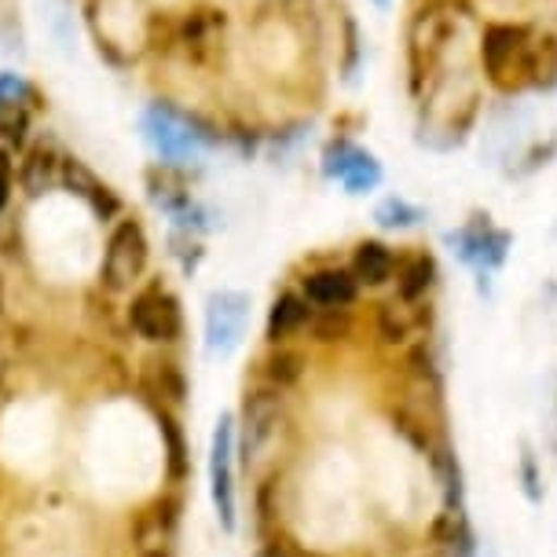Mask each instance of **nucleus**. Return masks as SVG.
<instances>
[{
  "label": "nucleus",
  "mask_w": 557,
  "mask_h": 557,
  "mask_svg": "<svg viewBox=\"0 0 557 557\" xmlns=\"http://www.w3.org/2000/svg\"><path fill=\"white\" fill-rule=\"evenodd\" d=\"M85 26L107 63L128 66L154 45L158 15L147 0H85Z\"/></svg>",
  "instance_id": "nucleus-1"
},
{
  "label": "nucleus",
  "mask_w": 557,
  "mask_h": 557,
  "mask_svg": "<svg viewBox=\"0 0 557 557\" xmlns=\"http://www.w3.org/2000/svg\"><path fill=\"white\" fill-rule=\"evenodd\" d=\"M484 70L492 77L495 88L513 92L524 82H540V63H543V48L532 41V34L524 26L513 23H495L484 29V45H481Z\"/></svg>",
  "instance_id": "nucleus-2"
},
{
  "label": "nucleus",
  "mask_w": 557,
  "mask_h": 557,
  "mask_svg": "<svg viewBox=\"0 0 557 557\" xmlns=\"http://www.w3.org/2000/svg\"><path fill=\"white\" fill-rule=\"evenodd\" d=\"M139 133H144L147 147L169 165L198 158L209 147V128L195 114H184L181 107L165 103V99H158L139 114Z\"/></svg>",
  "instance_id": "nucleus-3"
},
{
  "label": "nucleus",
  "mask_w": 557,
  "mask_h": 557,
  "mask_svg": "<svg viewBox=\"0 0 557 557\" xmlns=\"http://www.w3.org/2000/svg\"><path fill=\"white\" fill-rule=\"evenodd\" d=\"M147 261H151V243H147V232L139 221H117L111 238H107L103 250V286L111 294H125L139 283V275L147 272Z\"/></svg>",
  "instance_id": "nucleus-4"
},
{
  "label": "nucleus",
  "mask_w": 557,
  "mask_h": 557,
  "mask_svg": "<svg viewBox=\"0 0 557 557\" xmlns=\"http://www.w3.org/2000/svg\"><path fill=\"white\" fill-rule=\"evenodd\" d=\"M45 111V96L34 82H26L15 70L0 74V147L15 151L26 144L29 125Z\"/></svg>",
  "instance_id": "nucleus-5"
},
{
  "label": "nucleus",
  "mask_w": 557,
  "mask_h": 557,
  "mask_svg": "<svg viewBox=\"0 0 557 557\" xmlns=\"http://www.w3.org/2000/svg\"><path fill=\"white\" fill-rule=\"evenodd\" d=\"M128 323H133V331L144 337V342L169 345L184 331L181 301L169 290H162V286H147V290H139L133 297V305H128Z\"/></svg>",
  "instance_id": "nucleus-6"
},
{
  "label": "nucleus",
  "mask_w": 557,
  "mask_h": 557,
  "mask_svg": "<svg viewBox=\"0 0 557 557\" xmlns=\"http://www.w3.org/2000/svg\"><path fill=\"white\" fill-rule=\"evenodd\" d=\"M246 320H250V297L235 290H216L206 308V337L213 352L227 356L243 342Z\"/></svg>",
  "instance_id": "nucleus-7"
},
{
  "label": "nucleus",
  "mask_w": 557,
  "mask_h": 557,
  "mask_svg": "<svg viewBox=\"0 0 557 557\" xmlns=\"http://www.w3.org/2000/svg\"><path fill=\"white\" fill-rule=\"evenodd\" d=\"M59 184H63L70 195L82 198V202L92 209L99 221H111V216L122 213V198H117L111 187L99 181V176L82 162V158H74V154L63 158V173H59Z\"/></svg>",
  "instance_id": "nucleus-8"
},
{
  "label": "nucleus",
  "mask_w": 557,
  "mask_h": 557,
  "mask_svg": "<svg viewBox=\"0 0 557 557\" xmlns=\"http://www.w3.org/2000/svg\"><path fill=\"white\" fill-rule=\"evenodd\" d=\"M232 418H221L216 422V433H213V503H216V513H221L224 529L232 532L235 529V484H232Z\"/></svg>",
  "instance_id": "nucleus-9"
},
{
  "label": "nucleus",
  "mask_w": 557,
  "mask_h": 557,
  "mask_svg": "<svg viewBox=\"0 0 557 557\" xmlns=\"http://www.w3.org/2000/svg\"><path fill=\"white\" fill-rule=\"evenodd\" d=\"M356 294H360V283L345 268H320V272H308L301 283V297L315 308H348Z\"/></svg>",
  "instance_id": "nucleus-10"
},
{
  "label": "nucleus",
  "mask_w": 557,
  "mask_h": 557,
  "mask_svg": "<svg viewBox=\"0 0 557 557\" xmlns=\"http://www.w3.org/2000/svg\"><path fill=\"white\" fill-rule=\"evenodd\" d=\"M59 173H63V154L48 144H37L26 151V162L18 165V184L29 198H41L52 191V184H59Z\"/></svg>",
  "instance_id": "nucleus-11"
},
{
  "label": "nucleus",
  "mask_w": 557,
  "mask_h": 557,
  "mask_svg": "<svg viewBox=\"0 0 557 557\" xmlns=\"http://www.w3.org/2000/svg\"><path fill=\"white\" fill-rule=\"evenodd\" d=\"M308 320H312V312H308V301L301 294H278L272 301V312H268V342H290L297 331H305Z\"/></svg>",
  "instance_id": "nucleus-12"
},
{
  "label": "nucleus",
  "mask_w": 557,
  "mask_h": 557,
  "mask_svg": "<svg viewBox=\"0 0 557 557\" xmlns=\"http://www.w3.org/2000/svg\"><path fill=\"white\" fill-rule=\"evenodd\" d=\"M224 34V18L216 12H191L181 29V45L195 63H206L216 52V37Z\"/></svg>",
  "instance_id": "nucleus-13"
},
{
  "label": "nucleus",
  "mask_w": 557,
  "mask_h": 557,
  "mask_svg": "<svg viewBox=\"0 0 557 557\" xmlns=\"http://www.w3.org/2000/svg\"><path fill=\"white\" fill-rule=\"evenodd\" d=\"M396 272V257L385 243H374V238H367V243L356 246L352 253V275L356 283L363 286H385Z\"/></svg>",
  "instance_id": "nucleus-14"
},
{
  "label": "nucleus",
  "mask_w": 557,
  "mask_h": 557,
  "mask_svg": "<svg viewBox=\"0 0 557 557\" xmlns=\"http://www.w3.org/2000/svg\"><path fill=\"white\" fill-rule=\"evenodd\" d=\"M433 543L441 546V550L455 554V557H470L473 554V532H470V524H466V517L459 510H447V513L436 517Z\"/></svg>",
  "instance_id": "nucleus-15"
},
{
  "label": "nucleus",
  "mask_w": 557,
  "mask_h": 557,
  "mask_svg": "<svg viewBox=\"0 0 557 557\" xmlns=\"http://www.w3.org/2000/svg\"><path fill=\"white\" fill-rule=\"evenodd\" d=\"M433 286V261L430 257H407V261L396 268V297L400 301H418V297H425V290Z\"/></svg>",
  "instance_id": "nucleus-16"
},
{
  "label": "nucleus",
  "mask_w": 557,
  "mask_h": 557,
  "mask_svg": "<svg viewBox=\"0 0 557 557\" xmlns=\"http://www.w3.org/2000/svg\"><path fill=\"white\" fill-rule=\"evenodd\" d=\"M158 425H162V436H165V462H169V481H184L191 473V459H187V441H184V430L169 411H158Z\"/></svg>",
  "instance_id": "nucleus-17"
},
{
  "label": "nucleus",
  "mask_w": 557,
  "mask_h": 557,
  "mask_svg": "<svg viewBox=\"0 0 557 557\" xmlns=\"http://www.w3.org/2000/svg\"><path fill=\"white\" fill-rule=\"evenodd\" d=\"M147 367H151V371H147V389H151L154 396H162V400H169V404H184L187 382H184L181 367H176L173 360L147 363Z\"/></svg>",
  "instance_id": "nucleus-18"
},
{
  "label": "nucleus",
  "mask_w": 557,
  "mask_h": 557,
  "mask_svg": "<svg viewBox=\"0 0 557 557\" xmlns=\"http://www.w3.org/2000/svg\"><path fill=\"white\" fill-rule=\"evenodd\" d=\"M305 367H308V360H305L301 352H297V348H283V345H278L275 352L268 356L264 371H268V382L278 385V389H286V385L301 382Z\"/></svg>",
  "instance_id": "nucleus-19"
},
{
  "label": "nucleus",
  "mask_w": 557,
  "mask_h": 557,
  "mask_svg": "<svg viewBox=\"0 0 557 557\" xmlns=\"http://www.w3.org/2000/svg\"><path fill=\"white\" fill-rule=\"evenodd\" d=\"M308 326H312L315 342H342L352 334V315H348V308H323L315 320H308Z\"/></svg>",
  "instance_id": "nucleus-20"
},
{
  "label": "nucleus",
  "mask_w": 557,
  "mask_h": 557,
  "mask_svg": "<svg viewBox=\"0 0 557 557\" xmlns=\"http://www.w3.org/2000/svg\"><path fill=\"white\" fill-rule=\"evenodd\" d=\"M430 462L436 476H441L444 492H447V503H459L462 499V476H459V462L447 447H430Z\"/></svg>",
  "instance_id": "nucleus-21"
},
{
  "label": "nucleus",
  "mask_w": 557,
  "mask_h": 557,
  "mask_svg": "<svg viewBox=\"0 0 557 557\" xmlns=\"http://www.w3.org/2000/svg\"><path fill=\"white\" fill-rule=\"evenodd\" d=\"M45 18H48V26H52L55 45L63 48V52H70V48H74V15H70L66 0H45Z\"/></svg>",
  "instance_id": "nucleus-22"
},
{
  "label": "nucleus",
  "mask_w": 557,
  "mask_h": 557,
  "mask_svg": "<svg viewBox=\"0 0 557 557\" xmlns=\"http://www.w3.org/2000/svg\"><path fill=\"white\" fill-rule=\"evenodd\" d=\"M414 221H418V213L411 206H404L400 198H389V202L377 209V224H385V227H407Z\"/></svg>",
  "instance_id": "nucleus-23"
},
{
  "label": "nucleus",
  "mask_w": 557,
  "mask_h": 557,
  "mask_svg": "<svg viewBox=\"0 0 557 557\" xmlns=\"http://www.w3.org/2000/svg\"><path fill=\"white\" fill-rule=\"evenodd\" d=\"M12 195H15V158L8 147H0V213L12 202Z\"/></svg>",
  "instance_id": "nucleus-24"
},
{
  "label": "nucleus",
  "mask_w": 557,
  "mask_h": 557,
  "mask_svg": "<svg viewBox=\"0 0 557 557\" xmlns=\"http://www.w3.org/2000/svg\"><path fill=\"white\" fill-rule=\"evenodd\" d=\"M377 331H382L385 342L400 345L404 337H407V323L393 312V308H382V312H377Z\"/></svg>",
  "instance_id": "nucleus-25"
},
{
  "label": "nucleus",
  "mask_w": 557,
  "mask_h": 557,
  "mask_svg": "<svg viewBox=\"0 0 557 557\" xmlns=\"http://www.w3.org/2000/svg\"><path fill=\"white\" fill-rule=\"evenodd\" d=\"M257 557H323V554H315V550H301L294 540H275V543H268L261 554Z\"/></svg>",
  "instance_id": "nucleus-26"
},
{
  "label": "nucleus",
  "mask_w": 557,
  "mask_h": 557,
  "mask_svg": "<svg viewBox=\"0 0 557 557\" xmlns=\"http://www.w3.org/2000/svg\"><path fill=\"white\" fill-rule=\"evenodd\" d=\"M521 470H524V481H529V495L535 499L540 492H535V466H532V455H524V459H521Z\"/></svg>",
  "instance_id": "nucleus-27"
},
{
  "label": "nucleus",
  "mask_w": 557,
  "mask_h": 557,
  "mask_svg": "<svg viewBox=\"0 0 557 557\" xmlns=\"http://www.w3.org/2000/svg\"><path fill=\"white\" fill-rule=\"evenodd\" d=\"M0 308H4V283H0Z\"/></svg>",
  "instance_id": "nucleus-28"
},
{
  "label": "nucleus",
  "mask_w": 557,
  "mask_h": 557,
  "mask_svg": "<svg viewBox=\"0 0 557 557\" xmlns=\"http://www.w3.org/2000/svg\"><path fill=\"white\" fill-rule=\"evenodd\" d=\"M144 557H165L162 550H151V554H144Z\"/></svg>",
  "instance_id": "nucleus-29"
},
{
  "label": "nucleus",
  "mask_w": 557,
  "mask_h": 557,
  "mask_svg": "<svg viewBox=\"0 0 557 557\" xmlns=\"http://www.w3.org/2000/svg\"><path fill=\"white\" fill-rule=\"evenodd\" d=\"M377 4H385V0H377Z\"/></svg>",
  "instance_id": "nucleus-30"
}]
</instances>
